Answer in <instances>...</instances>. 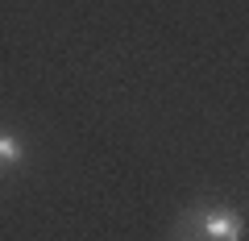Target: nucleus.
Here are the masks:
<instances>
[{
  "label": "nucleus",
  "instance_id": "1",
  "mask_svg": "<svg viewBox=\"0 0 249 241\" xmlns=\"http://www.w3.org/2000/svg\"><path fill=\"white\" fill-rule=\"evenodd\" d=\"M199 229H204L208 237H216V241H241L245 224H241V216H237V212H229V208H216V212H204Z\"/></svg>",
  "mask_w": 249,
  "mask_h": 241
},
{
  "label": "nucleus",
  "instance_id": "2",
  "mask_svg": "<svg viewBox=\"0 0 249 241\" xmlns=\"http://www.w3.org/2000/svg\"><path fill=\"white\" fill-rule=\"evenodd\" d=\"M0 158H4V162H17L21 158V142H17V137H9V133L0 137Z\"/></svg>",
  "mask_w": 249,
  "mask_h": 241
}]
</instances>
